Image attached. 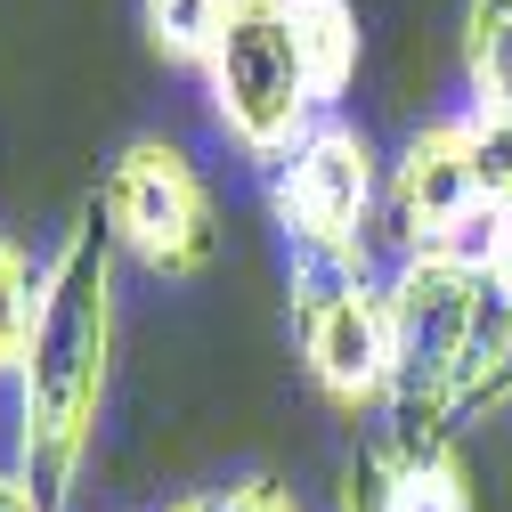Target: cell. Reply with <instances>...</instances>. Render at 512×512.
Wrapping results in <instances>:
<instances>
[{
  "label": "cell",
  "mask_w": 512,
  "mask_h": 512,
  "mask_svg": "<svg viewBox=\"0 0 512 512\" xmlns=\"http://www.w3.org/2000/svg\"><path fill=\"white\" fill-rule=\"evenodd\" d=\"M382 204H391V228L415 252H472L488 236V163H480V122L472 114H447L423 122V131L399 147L391 179H382Z\"/></svg>",
  "instance_id": "obj_7"
},
{
  "label": "cell",
  "mask_w": 512,
  "mask_h": 512,
  "mask_svg": "<svg viewBox=\"0 0 512 512\" xmlns=\"http://www.w3.org/2000/svg\"><path fill=\"white\" fill-rule=\"evenodd\" d=\"M504 407H512V350H504V358H496V374L480 382V399H472V415H464V423H488V415H504Z\"/></svg>",
  "instance_id": "obj_15"
},
{
  "label": "cell",
  "mask_w": 512,
  "mask_h": 512,
  "mask_svg": "<svg viewBox=\"0 0 512 512\" xmlns=\"http://www.w3.org/2000/svg\"><path fill=\"white\" fill-rule=\"evenodd\" d=\"M293 350L309 382L326 391L342 415L391 407L399 350H391V293L366 269H317L293 261Z\"/></svg>",
  "instance_id": "obj_5"
},
{
  "label": "cell",
  "mask_w": 512,
  "mask_h": 512,
  "mask_svg": "<svg viewBox=\"0 0 512 512\" xmlns=\"http://www.w3.org/2000/svg\"><path fill=\"white\" fill-rule=\"evenodd\" d=\"M41 277H49V261H33V252L0 228V374H9V382L25 366L33 317H41Z\"/></svg>",
  "instance_id": "obj_12"
},
{
  "label": "cell",
  "mask_w": 512,
  "mask_h": 512,
  "mask_svg": "<svg viewBox=\"0 0 512 512\" xmlns=\"http://www.w3.org/2000/svg\"><path fill=\"white\" fill-rule=\"evenodd\" d=\"M0 512H49V504H41V496H33L17 472H0Z\"/></svg>",
  "instance_id": "obj_16"
},
{
  "label": "cell",
  "mask_w": 512,
  "mask_h": 512,
  "mask_svg": "<svg viewBox=\"0 0 512 512\" xmlns=\"http://www.w3.org/2000/svg\"><path fill=\"white\" fill-rule=\"evenodd\" d=\"M366 496L374 512H472L464 456L439 431H382L366 456Z\"/></svg>",
  "instance_id": "obj_8"
},
{
  "label": "cell",
  "mask_w": 512,
  "mask_h": 512,
  "mask_svg": "<svg viewBox=\"0 0 512 512\" xmlns=\"http://www.w3.org/2000/svg\"><path fill=\"white\" fill-rule=\"evenodd\" d=\"M382 293H391V350H399V382H391V407H382L391 423L382 431L456 439L480 382L512 350V309L496 301L472 252H415Z\"/></svg>",
  "instance_id": "obj_2"
},
{
  "label": "cell",
  "mask_w": 512,
  "mask_h": 512,
  "mask_svg": "<svg viewBox=\"0 0 512 512\" xmlns=\"http://www.w3.org/2000/svg\"><path fill=\"white\" fill-rule=\"evenodd\" d=\"M163 512H220V488H196V496H171Z\"/></svg>",
  "instance_id": "obj_18"
},
{
  "label": "cell",
  "mask_w": 512,
  "mask_h": 512,
  "mask_svg": "<svg viewBox=\"0 0 512 512\" xmlns=\"http://www.w3.org/2000/svg\"><path fill=\"white\" fill-rule=\"evenodd\" d=\"M220 512H301V496L269 472H244L236 488H220Z\"/></svg>",
  "instance_id": "obj_14"
},
{
  "label": "cell",
  "mask_w": 512,
  "mask_h": 512,
  "mask_svg": "<svg viewBox=\"0 0 512 512\" xmlns=\"http://www.w3.org/2000/svg\"><path fill=\"white\" fill-rule=\"evenodd\" d=\"M114 261L122 252H114L98 204H82L66 244L49 252L41 317H33V342L17 366V464L9 472L49 512H66L90 447H98L106 382H114Z\"/></svg>",
  "instance_id": "obj_1"
},
{
  "label": "cell",
  "mask_w": 512,
  "mask_h": 512,
  "mask_svg": "<svg viewBox=\"0 0 512 512\" xmlns=\"http://www.w3.org/2000/svg\"><path fill=\"white\" fill-rule=\"evenodd\" d=\"M139 25H147V49L163 66H187L204 74V57L228 25V0H139Z\"/></svg>",
  "instance_id": "obj_11"
},
{
  "label": "cell",
  "mask_w": 512,
  "mask_h": 512,
  "mask_svg": "<svg viewBox=\"0 0 512 512\" xmlns=\"http://www.w3.org/2000/svg\"><path fill=\"white\" fill-rule=\"evenodd\" d=\"M464 98L480 131L512 139V0H464Z\"/></svg>",
  "instance_id": "obj_9"
},
{
  "label": "cell",
  "mask_w": 512,
  "mask_h": 512,
  "mask_svg": "<svg viewBox=\"0 0 512 512\" xmlns=\"http://www.w3.org/2000/svg\"><path fill=\"white\" fill-rule=\"evenodd\" d=\"M472 261H480V277L496 285V301L512 309V204H496V212H488V236L472 244Z\"/></svg>",
  "instance_id": "obj_13"
},
{
  "label": "cell",
  "mask_w": 512,
  "mask_h": 512,
  "mask_svg": "<svg viewBox=\"0 0 512 512\" xmlns=\"http://www.w3.org/2000/svg\"><path fill=\"white\" fill-rule=\"evenodd\" d=\"M293 41H301V66H309V90L317 106H334L350 82H358V9L350 0H293Z\"/></svg>",
  "instance_id": "obj_10"
},
{
  "label": "cell",
  "mask_w": 512,
  "mask_h": 512,
  "mask_svg": "<svg viewBox=\"0 0 512 512\" xmlns=\"http://www.w3.org/2000/svg\"><path fill=\"white\" fill-rule=\"evenodd\" d=\"M334 512H374V496H366V472H350V480H342V504H334Z\"/></svg>",
  "instance_id": "obj_17"
},
{
  "label": "cell",
  "mask_w": 512,
  "mask_h": 512,
  "mask_svg": "<svg viewBox=\"0 0 512 512\" xmlns=\"http://www.w3.org/2000/svg\"><path fill=\"white\" fill-rule=\"evenodd\" d=\"M98 220L114 236L122 261H139L147 277H204L220 252V212L204 171L187 163L179 139H131L106 163Z\"/></svg>",
  "instance_id": "obj_4"
},
{
  "label": "cell",
  "mask_w": 512,
  "mask_h": 512,
  "mask_svg": "<svg viewBox=\"0 0 512 512\" xmlns=\"http://www.w3.org/2000/svg\"><path fill=\"white\" fill-rule=\"evenodd\" d=\"M204 98L228 147L269 171L317 131L326 106H317L301 41H293V0H228V25L204 57Z\"/></svg>",
  "instance_id": "obj_3"
},
{
  "label": "cell",
  "mask_w": 512,
  "mask_h": 512,
  "mask_svg": "<svg viewBox=\"0 0 512 512\" xmlns=\"http://www.w3.org/2000/svg\"><path fill=\"white\" fill-rule=\"evenodd\" d=\"M374 196H382V163L350 122H317L269 171V212H277L285 244L317 269H366Z\"/></svg>",
  "instance_id": "obj_6"
}]
</instances>
